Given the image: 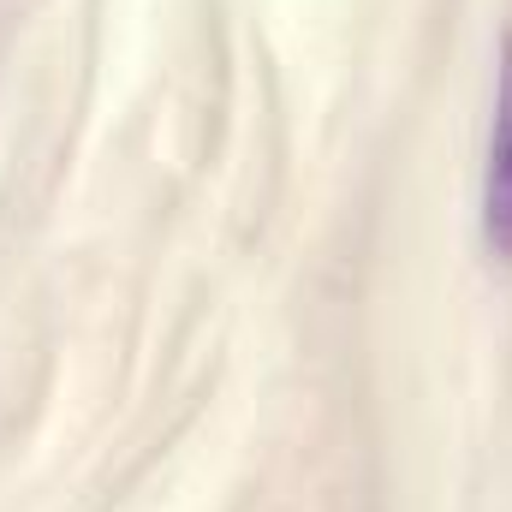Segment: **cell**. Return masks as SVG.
Masks as SVG:
<instances>
[{"mask_svg": "<svg viewBox=\"0 0 512 512\" xmlns=\"http://www.w3.org/2000/svg\"><path fill=\"white\" fill-rule=\"evenodd\" d=\"M483 245L512 262V30L495 60V108H489V161H483Z\"/></svg>", "mask_w": 512, "mask_h": 512, "instance_id": "6da1fadb", "label": "cell"}]
</instances>
